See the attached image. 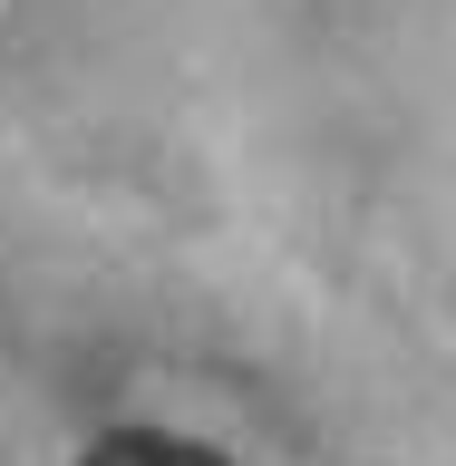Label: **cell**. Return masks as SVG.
I'll return each mask as SVG.
<instances>
[{
  "mask_svg": "<svg viewBox=\"0 0 456 466\" xmlns=\"http://www.w3.org/2000/svg\"><path fill=\"white\" fill-rule=\"evenodd\" d=\"M78 466H224V457L195 447V437H175V428H117V437H97Z\"/></svg>",
  "mask_w": 456,
  "mask_h": 466,
  "instance_id": "6da1fadb",
  "label": "cell"
}]
</instances>
